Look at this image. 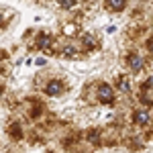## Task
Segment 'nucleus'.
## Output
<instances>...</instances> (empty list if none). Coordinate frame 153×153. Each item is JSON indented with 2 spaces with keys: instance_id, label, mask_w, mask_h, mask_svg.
Listing matches in <instances>:
<instances>
[{
  "instance_id": "f257e3e1",
  "label": "nucleus",
  "mask_w": 153,
  "mask_h": 153,
  "mask_svg": "<svg viewBox=\"0 0 153 153\" xmlns=\"http://www.w3.org/2000/svg\"><path fill=\"white\" fill-rule=\"evenodd\" d=\"M100 94H102V100H104V102H110L112 92H110V88H108V86H102V88H100Z\"/></svg>"
},
{
  "instance_id": "f03ea898",
  "label": "nucleus",
  "mask_w": 153,
  "mask_h": 153,
  "mask_svg": "<svg viewBox=\"0 0 153 153\" xmlns=\"http://www.w3.org/2000/svg\"><path fill=\"white\" fill-rule=\"evenodd\" d=\"M108 6L120 10V8H125V0H108Z\"/></svg>"
},
{
  "instance_id": "7ed1b4c3",
  "label": "nucleus",
  "mask_w": 153,
  "mask_h": 153,
  "mask_svg": "<svg viewBox=\"0 0 153 153\" xmlns=\"http://www.w3.org/2000/svg\"><path fill=\"white\" fill-rule=\"evenodd\" d=\"M59 90H61L59 84H49V86H47V94H57Z\"/></svg>"
},
{
  "instance_id": "20e7f679",
  "label": "nucleus",
  "mask_w": 153,
  "mask_h": 153,
  "mask_svg": "<svg viewBox=\"0 0 153 153\" xmlns=\"http://www.w3.org/2000/svg\"><path fill=\"white\" fill-rule=\"evenodd\" d=\"M135 120H137V123H147V120H149V117H147L145 112H137V117H135Z\"/></svg>"
},
{
  "instance_id": "39448f33",
  "label": "nucleus",
  "mask_w": 153,
  "mask_h": 153,
  "mask_svg": "<svg viewBox=\"0 0 153 153\" xmlns=\"http://www.w3.org/2000/svg\"><path fill=\"white\" fill-rule=\"evenodd\" d=\"M131 65H133L135 70H139V68H141V59L139 57H131Z\"/></svg>"
},
{
  "instance_id": "423d86ee",
  "label": "nucleus",
  "mask_w": 153,
  "mask_h": 153,
  "mask_svg": "<svg viewBox=\"0 0 153 153\" xmlns=\"http://www.w3.org/2000/svg\"><path fill=\"white\" fill-rule=\"evenodd\" d=\"M61 4H63V6H71V4H74V2H71V0H63V2H61Z\"/></svg>"
},
{
  "instance_id": "0eeeda50",
  "label": "nucleus",
  "mask_w": 153,
  "mask_h": 153,
  "mask_svg": "<svg viewBox=\"0 0 153 153\" xmlns=\"http://www.w3.org/2000/svg\"><path fill=\"white\" fill-rule=\"evenodd\" d=\"M149 47H151V51H153V41H151V43H149Z\"/></svg>"
},
{
  "instance_id": "6e6552de",
  "label": "nucleus",
  "mask_w": 153,
  "mask_h": 153,
  "mask_svg": "<svg viewBox=\"0 0 153 153\" xmlns=\"http://www.w3.org/2000/svg\"><path fill=\"white\" fill-rule=\"evenodd\" d=\"M149 82H151V84H153V78H151V80H149Z\"/></svg>"
}]
</instances>
